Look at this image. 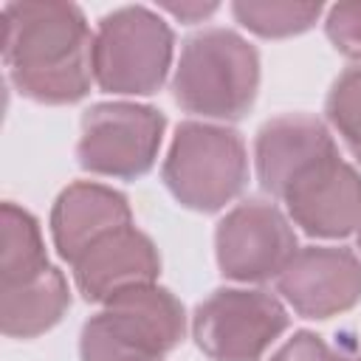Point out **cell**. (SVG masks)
<instances>
[{
    "label": "cell",
    "mask_w": 361,
    "mask_h": 361,
    "mask_svg": "<svg viewBox=\"0 0 361 361\" xmlns=\"http://www.w3.org/2000/svg\"><path fill=\"white\" fill-rule=\"evenodd\" d=\"M93 34L79 6L23 0L3 6V65L11 85L39 104H73L93 82Z\"/></svg>",
    "instance_id": "obj_1"
},
{
    "label": "cell",
    "mask_w": 361,
    "mask_h": 361,
    "mask_svg": "<svg viewBox=\"0 0 361 361\" xmlns=\"http://www.w3.org/2000/svg\"><path fill=\"white\" fill-rule=\"evenodd\" d=\"M259 90L257 48L231 28H203L192 34L172 79V96L180 110L237 121L243 118Z\"/></svg>",
    "instance_id": "obj_2"
},
{
    "label": "cell",
    "mask_w": 361,
    "mask_h": 361,
    "mask_svg": "<svg viewBox=\"0 0 361 361\" xmlns=\"http://www.w3.org/2000/svg\"><path fill=\"white\" fill-rule=\"evenodd\" d=\"M186 333L180 299L158 285L130 288L82 324V361H161Z\"/></svg>",
    "instance_id": "obj_3"
},
{
    "label": "cell",
    "mask_w": 361,
    "mask_h": 361,
    "mask_svg": "<svg viewBox=\"0 0 361 361\" xmlns=\"http://www.w3.org/2000/svg\"><path fill=\"white\" fill-rule=\"evenodd\" d=\"M175 34L147 6H121L99 20L93 34V82L116 96H152L172 65Z\"/></svg>",
    "instance_id": "obj_4"
},
{
    "label": "cell",
    "mask_w": 361,
    "mask_h": 361,
    "mask_svg": "<svg viewBox=\"0 0 361 361\" xmlns=\"http://www.w3.org/2000/svg\"><path fill=\"white\" fill-rule=\"evenodd\" d=\"M161 178L183 209L220 212L248 183L245 144L231 127L183 121L178 124Z\"/></svg>",
    "instance_id": "obj_5"
},
{
    "label": "cell",
    "mask_w": 361,
    "mask_h": 361,
    "mask_svg": "<svg viewBox=\"0 0 361 361\" xmlns=\"http://www.w3.org/2000/svg\"><path fill=\"white\" fill-rule=\"evenodd\" d=\"M166 118L149 104L102 102L85 110L76 144L79 166L90 175L135 180L155 166Z\"/></svg>",
    "instance_id": "obj_6"
},
{
    "label": "cell",
    "mask_w": 361,
    "mask_h": 361,
    "mask_svg": "<svg viewBox=\"0 0 361 361\" xmlns=\"http://www.w3.org/2000/svg\"><path fill=\"white\" fill-rule=\"evenodd\" d=\"M285 330L282 302L251 288H217L192 316V336L212 361H259Z\"/></svg>",
    "instance_id": "obj_7"
},
{
    "label": "cell",
    "mask_w": 361,
    "mask_h": 361,
    "mask_svg": "<svg viewBox=\"0 0 361 361\" xmlns=\"http://www.w3.org/2000/svg\"><path fill=\"white\" fill-rule=\"evenodd\" d=\"M217 265L226 279L265 282L276 279L299 251L290 220L268 200H243L214 231Z\"/></svg>",
    "instance_id": "obj_8"
},
{
    "label": "cell",
    "mask_w": 361,
    "mask_h": 361,
    "mask_svg": "<svg viewBox=\"0 0 361 361\" xmlns=\"http://www.w3.org/2000/svg\"><path fill=\"white\" fill-rule=\"evenodd\" d=\"M276 290L302 319H333L361 302V259L350 248H299L276 276Z\"/></svg>",
    "instance_id": "obj_9"
},
{
    "label": "cell",
    "mask_w": 361,
    "mask_h": 361,
    "mask_svg": "<svg viewBox=\"0 0 361 361\" xmlns=\"http://www.w3.org/2000/svg\"><path fill=\"white\" fill-rule=\"evenodd\" d=\"M288 214L310 237H350L361 228V175L330 155L305 169L282 195Z\"/></svg>",
    "instance_id": "obj_10"
},
{
    "label": "cell",
    "mask_w": 361,
    "mask_h": 361,
    "mask_svg": "<svg viewBox=\"0 0 361 361\" xmlns=\"http://www.w3.org/2000/svg\"><path fill=\"white\" fill-rule=\"evenodd\" d=\"M73 282L87 302H107L130 288L155 285L161 257L152 240L135 226L116 228L87 245L73 262Z\"/></svg>",
    "instance_id": "obj_11"
},
{
    "label": "cell",
    "mask_w": 361,
    "mask_h": 361,
    "mask_svg": "<svg viewBox=\"0 0 361 361\" xmlns=\"http://www.w3.org/2000/svg\"><path fill=\"white\" fill-rule=\"evenodd\" d=\"M338 155L327 124L307 113H288L265 121L254 141L259 186L279 197L313 164Z\"/></svg>",
    "instance_id": "obj_12"
},
{
    "label": "cell",
    "mask_w": 361,
    "mask_h": 361,
    "mask_svg": "<svg viewBox=\"0 0 361 361\" xmlns=\"http://www.w3.org/2000/svg\"><path fill=\"white\" fill-rule=\"evenodd\" d=\"M124 226H133V212L127 197L93 180L71 183L68 189L59 192L51 209V237L59 257L68 262H73L99 237Z\"/></svg>",
    "instance_id": "obj_13"
},
{
    "label": "cell",
    "mask_w": 361,
    "mask_h": 361,
    "mask_svg": "<svg viewBox=\"0 0 361 361\" xmlns=\"http://www.w3.org/2000/svg\"><path fill=\"white\" fill-rule=\"evenodd\" d=\"M71 307V290L54 265L42 271L39 276L14 285V288H0V327L8 338H37Z\"/></svg>",
    "instance_id": "obj_14"
},
{
    "label": "cell",
    "mask_w": 361,
    "mask_h": 361,
    "mask_svg": "<svg viewBox=\"0 0 361 361\" xmlns=\"http://www.w3.org/2000/svg\"><path fill=\"white\" fill-rule=\"evenodd\" d=\"M48 254L34 214L14 203L0 209V288L23 285L48 271Z\"/></svg>",
    "instance_id": "obj_15"
},
{
    "label": "cell",
    "mask_w": 361,
    "mask_h": 361,
    "mask_svg": "<svg viewBox=\"0 0 361 361\" xmlns=\"http://www.w3.org/2000/svg\"><path fill=\"white\" fill-rule=\"evenodd\" d=\"M234 20L254 31L257 37L265 39H285L296 37L307 28L322 14V3H288V0H271V3H257V0H237L231 3Z\"/></svg>",
    "instance_id": "obj_16"
},
{
    "label": "cell",
    "mask_w": 361,
    "mask_h": 361,
    "mask_svg": "<svg viewBox=\"0 0 361 361\" xmlns=\"http://www.w3.org/2000/svg\"><path fill=\"white\" fill-rule=\"evenodd\" d=\"M327 121L361 164V65L347 68L330 87L324 102Z\"/></svg>",
    "instance_id": "obj_17"
},
{
    "label": "cell",
    "mask_w": 361,
    "mask_h": 361,
    "mask_svg": "<svg viewBox=\"0 0 361 361\" xmlns=\"http://www.w3.org/2000/svg\"><path fill=\"white\" fill-rule=\"evenodd\" d=\"M324 34L333 42V48L350 59L361 62V3H336L327 11Z\"/></svg>",
    "instance_id": "obj_18"
},
{
    "label": "cell",
    "mask_w": 361,
    "mask_h": 361,
    "mask_svg": "<svg viewBox=\"0 0 361 361\" xmlns=\"http://www.w3.org/2000/svg\"><path fill=\"white\" fill-rule=\"evenodd\" d=\"M268 361H350V358L336 353L322 336H316L310 330H299Z\"/></svg>",
    "instance_id": "obj_19"
},
{
    "label": "cell",
    "mask_w": 361,
    "mask_h": 361,
    "mask_svg": "<svg viewBox=\"0 0 361 361\" xmlns=\"http://www.w3.org/2000/svg\"><path fill=\"white\" fill-rule=\"evenodd\" d=\"M161 8L178 17L180 23H200L203 17L217 11V3H161Z\"/></svg>",
    "instance_id": "obj_20"
},
{
    "label": "cell",
    "mask_w": 361,
    "mask_h": 361,
    "mask_svg": "<svg viewBox=\"0 0 361 361\" xmlns=\"http://www.w3.org/2000/svg\"><path fill=\"white\" fill-rule=\"evenodd\" d=\"M358 248H361V228H358Z\"/></svg>",
    "instance_id": "obj_21"
},
{
    "label": "cell",
    "mask_w": 361,
    "mask_h": 361,
    "mask_svg": "<svg viewBox=\"0 0 361 361\" xmlns=\"http://www.w3.org/2000/svg\"><path fill=\"white\" fill-rule=\"evenodd\" d=\"M355 361H361V355H358V358H355Z\"/></svg>",
    "instance_id": "obj_22"
}]
</instances>
